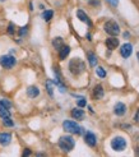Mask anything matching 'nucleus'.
<instances>
[{
    "instance_id": "obj_1",
    "label": "nucleus",
    "mask_w": 139,
    "mask_h": 157,
    "mask_svg": "<svg viewBox=\"0 0 139 157\" xmlns=\"http://www.w3.org/2000/svg\"><path fill=\"white\" fill-rule=\"evenodd\" d=\"M69 70H70L72 74L79 75L86 70V64H84V61L82 59L74 58V59H72L70 61H69Z\"/></svg>"
},
{
    "instance_id": "obj_2",
    "label": "nucleus",
    "mask_w": 139,
    "mask_h": 157,
    "mask_svg": "<svg viewBox=\"0 0 139 157\" xmlns=\"http://www.w3.org/2000/svg\"><path fill=\"white\" fill-rule=\"evenodd\" d=\"M58 144L60 147V150H63L64 152H70L75 146V140L70 136H63V137H60Z\"/></svg>"
},
{
    "instance_id": "obj_3",
    "label": "nucleus",
    "mask_w": 139,
    "mask_h": 157,
    "mask_svg": "<svg viewBox=\"0 0 139 157\" xmlns=\"http://www.w3.org/2000/svg\"><path fill=\"white\" fill-rule=\"evenodd\" d=\"M63 128L65 132L72 133V134H83V132H84L82 127H79L75 121H72V120H65L63 123Z\"/></svg>"
},
{
    "instance_id": "obj_4",
    "label": "nucleus",
    "mask_w": 139,
    "mask_h": 157,
    "mask_svg": "<svg viewBox=\"0 0 139 157\" xmlns=\"http://www.w3.org/2000/svg\"><path fill=\"white\" fill-rule=\"evenodd\" d=\"M105 32L110 36H118L120 33V27L115 21H109L105 23Z\"/></svg>"
},
{
    "instance_id": "obj_5",
    "label": "nucleus",
    "mask_w": 139,
    "mask_h": 157,
    "mask_svg": "<svg viewBox=\"0 0 139 157\" xmlns=\"http://www.w3.org/2000/svg\"><path fill=\"white\" fill-rule=\"evenodd\" d=\"M111 147L114 151L120 152V151H124L125 147H126V140L124 137H115L111 140Z\"/></svg>"
},
{
    "instance_id": "obj_6",
    "label": "nucleus",
    "mask_w": 139,
    "mask_h": 157,
    "mask_svg": "<svg viewBox=\"0 0 139 157\" xmlns=\"http://www.w3.org/2000/svg\"><path fill=\"white\" fill-rule=\"evenodd\" d=\"M15 64H17V60H15V58L12 56V55H3V56L0 58V65L5 69H12Z\"/></svg>"
},
{
    "instance_id": "obj_7",
    "label": "nucleus",
    "mask_w": 139,
    "mask_h": 157,
    "mask_svg": "<svg viewBox=\"0 0 139 157\" xmlns=\"http://www.w3.org/2000/svg\"><path fill=\"white\" fill-rule=\"evenodd\" d=\"M133 52V45L132 44H124L120 48V54L124 59H128Z\"/></svg>"
},
{
    "instance_id": "obj_8",
    "label": "nucleus",
    "mask_w": 139,
    "mask_h": 157,
    "mask_svg": "<svg viewBox=\"0 0 139 157\" xmlns=\"http://www.w3.org/2000/svg\"><path fill=\"white\" fill-rule=\"evenodd\" d=\"M84 142H86L89 147H95L97 144V138L92 132H87L86 136H84Z\"/></svg>"
},
{
    "instance_id": "obj_9",
    "label": "nucleus",
    "mask_w": 139,
    "mask_h": 157,
    "mask_svg": "<svg viewBox=\"0 0 139 157\" xmlns=\"http://www.w3.org/2000/svg\"><path fill=\"white\" fill-rule=\"evenodd\" d=\"M103 95H105V92H103V88L101 84H97L93 88V91H92V96H93L95 100H101L103 97Z\"/></svg>"
},
{
    "instance_id": "obj_10",
    "label": "nucleus",
    "mask_w": 139,
    "mask_h": 157,
    "mask_svg": "<svg viewBox=\"0 0 139 157\" xmlns=\"http://www.w3.org/2000/svg\"><path fill=\"white\" fill-rule=\"evenodd\" d=\"M77 17H78L79 21H82V22H84V23H87L89 27H92V22H91V19L88 18V15L86 14V12H84V10H82V9H78V10H77Z\"/></svg>"
},
{
    "instance_id": "obj_11",
    "label": "nucleus",
    "mask_w": 139,
    "mask_h": 157,
    "mask_svg": "<svg viewBox=\"0 0 139 157\" xmlns=\"http://www.w3.org/2000/svg\"><path fill=\"white\" fill-rule=\"evenodd\" d=\"M125 111H126V106H125V104H122V102H118L114 107V113L116 114L118 116H122L125 114Z\"/></svg>"
},
{
    "instance_id": "obj_12",
    "label": "nucleus",
    "mask_w": 139,
    "mask_h": 157,
    "mask_svg": "<svg viewBox=\"0 0 139 157\" xmlns=\"http://www.w3.org/2000/svg\"><path fill=\"white\" fill-rule=\"evenodd\" d=\"M106 46L109 48L110 50H115L119 46V40L115 36H112V37H110V38H107L106 40Z\"/></svg>"
},
{
    "instance_id": "obj_13",
    "label": "nucleus",
    "mask_w": 139,
    "mask_h": 157,
    "mask_svg": "<svg viewBox=\"0 0 139 157\" xmlns=\"http://www.w3.org/2000/svg\"><path fill=\"white\" fill-rule=\"evenodd\" d=\"M69 52H70V48H69L68 45H63V46L60 48V50H59V59H60V60L66 59V56L69 55Z\"/></svg>"
},
{
    "instance_id": "obj_14",
    "label": "nucleus",
    "mask_w": 139,
    "mask_h": 157,
    "mask_svg": "<svg viewBox=\"0 0 139 157\" xmlns=\"http://www.w3.org/2000/svg\"><path fill=\"white\" fill-rule=\"evenodd\" d=\"M12 142V134L9 133H2L0 134V144L2 146H8Z\"/></svg>"
},
{
    "instance_id": "obj_15",
    "label": "nucleus",
    "mask_w": 139,
    "mask_h": 157,
    "mask_svg": "<svg viewBox=\"0 0 139 157\" xmlns=\"http://www.w3.org/2000/svg\"><path fill=\"white\" fill-rule=\"evenodd\" d=\"M38 95H40V90H38L36 86H31V87L27 88V96L31 98H36Z\"/></svg>"
},
{
    "instance_id": "obj_16",
    "label": "nucleus",
    "mask_w": 139,
    "mask_h": 157,
    "mask_svg": "<svg viewBox=\"0 0 139 157\" xmlns=\"http://www.w3.org/2000/svg\"><path fill=\"white\" fill-rule=\"evenodd\" d=\"M70 114L73 116V119H77V120H82L84 117V111L82 109H73Z\"/></svg>"
},
{
    "instance_id": "obj_17",
    "label": "nucleus",
    "mask_w": 139,
    "mask_h": 157,
    "mask_svg": "<svg viewBox=\"0 0 139 157\" xmlns=\"http://www.w3.org/2000/svg\"><path fill=\"white\" fill-rule=\"evenodd\" d=\"M63 45H64V41H63V38H61V37H56V38H54V40H52L54 49L58 50V51L60 50V48H61Z\"/></svg>"
},
{
    "instance_id": "obj_18",
    "label": "nucleus",
    "mask_w": 139,
    "mask_h": 157,
    "mask_svg": "<svg viewBox=\"0 0 139 157\" xmlns=\"http://www.w3.org/2000/svg\"><path fill=\"white\" fill-rule=\"evenodd\" d=\"M88 61L91 67H96L97 65V56L93 52H88Z\"/></svg>"
},
{
    "instance_id": "obj_19",
    "label": "nucleus",
    "mask_w": 139,
    "mask_h": 157,
    "mask_svg": "<svg viewBox=\"0 0 139 157\" xmlns=\"http://www.w3.org/2000/svg\"><path fill=\"white\" fill-rule=\"evenodd\" d=\"M0 117H2V119H8V117H10L9 110L4 109V107H0Z\"/></svg>"
},
{
    "instance_id": "obj_20",
    "label": "nucleus",
    "mask_w": 139,
    "mask_h": 157,
    "mask_svg": "<svg viewBox=\"0 0 139 157\" xmlns=\"http://www.w3.org/2000/svg\"><path fill=\"white\" fill-rule=\"evenodd\" d=\"M52 17H54V12H52V10H45V12L42 13V18H43V21H46V22H49Z\"/></svg>"
},
{
    "instance_id": "obj_21",
    "label": "nucleus",
    "mask_w": 139,
    "mask_h": 157,
    "mask_svg": "<svg viewBox=\"0 0 139 157\" xmlns=\"http://www.w3.org/2000/svg\"><path fill=\"white\" fill-rule=\"evenodd\" d=\"M96 74H97L100 78H105V77H106V72H105V69H103L102 67H97Z\"/></svg>"
},
{
    "instance_id": "obj_22",
    "label": "nucleus",
    "mask_w": 139,
    "mask_h": 157,
    "mask_svg": "<svg viewBox=\"0 0 139 157\" xmlns=\"http://www.w3.org/2000/svg\"><path fill=\"white\" fill-rule=\"evenodd\" d=\"M0 107H4V109L9 110V109L12 107V104H10L8 100H0Z\"/></svg>"
},
{
    "instance_id": "obj_23",
    "label": "nucleus",
    "mask_w": 139,
    "mask_h": 157,
    "mask_svg": "<svg viewBox=\"0 0 139 157\" xmlns=\"http://www.w3.org/2000/svg\"><path fill=\"white\" fill-rule=\"evenodd\" d=\"M46 87H47V92L49 95L52 97L54 96V88H52V81H47L46 82Z\"/></svg>"
},
{
    "instance_id": "obj_24",
    "label": "nucleus",
    "mask_w": 139,
    "mask_h": 157,
    "mask_svg": "<svg viewBox=\"0 0 139 157\" xmlns=\"http://www.w3.org/2000/svg\"><path fill=\"white\" fill-rule=\"evenodd\" d=\"M3 123H4V125H6V127H13L14 125V123H13V120L10 119V117H8V119H3Z\"/></svg>"
},
{
    "instance_id": "obj_25",
    "label": "nucleus",
    "mask_w": 139,
    "mask_h": 157,
    "mask_svg": "<svg viewBox=\"0 0 139 157\" xmlns=\"http://www.w3.org/2000/svg\"><path fill=\"white\" fill-rule=\"evenodd\" d=\"M86 105H87L86 98H84V97H79V100H78V106H79V107H84Z\"/></svg>"
},
{
    "instance_id": "obj_26",
    "label": "nucleus",
    "mask_w": 139,
    "mask_h": 157,
    "mask_svg": "<svg viewBox=\"0 0 139 157\" xmlns=\"http://www.w3.org/2000/svg\"><path fill=\"white\" fill-rule=\"evenodd\" d=\"M109 4H111L112 6H118V4H119V0H106Z\"/></svg>"
},
{
    "instance_id": "obj_27",
    "label": "nucleus",
    "mask_w": 139,
    "mask_h": 157,
    "mask_svg": "<svg viewBox=\"0 0 139 157\" xmlns=\"http://www.w3.org/2000/svg\"><path fill=\"white\" fill-rule=\"evenodd\" d=\"M26 33H27V27H22V28H21V31H19V36H21V37H23Z\"/></svg>"
},
{
    "instance_id": "obj_28",
    "label": "nucleus",
    "mask_w": 139,
    "mask_h": 157,
    "mask_svg": "<svg viewBox=\"0 0 139 157\" xmlns=\"http://www.w3.org/2000/svg\"><path fill=\"white\" fill-rule=\"evenodd\" d=\"M8 33H9V35H13L14 33V25H13V23H10V25H9V28H8Z\"/></svg>"
},
{
    "instance_id": "obj_29",
    "label": "nucleus",
    "mask_w": 139,
    "mask_h": 157,
    "mask_svg": "<svg viewBox=\"0 0 139 157\" xmlns=\"http://www.w3.org/2000/svg\"><path fill=\"white\" fill-rule=\"evenodd\" d=\"M89 4L91 5H100V0H91Z\"/></svg>"
},
{
    "instance_id": "obj_30",
    "label": "nucleus",
    "mask_w": 139,
    "mask_h": 157,
    "mask_svg": "<svg viewBox=\"0 0 139 157\" xmlns=\"http://www.w3.org/2000/svg\"><path fill=\"white\" fill-rule=\"evenodd\" d=\"M134 120H135L137 123H139V109H138V111H137L135 115H134Z\"/></svg>"
},
{
    "instance_id": "obj_31",
    "label": "nucleus",
    "mask_w": 139,
    "mask_h": 157,
    "mask_svg": "<svg viewBox=\"0 0 139 157\" xmlns=\"http://www.w3.org/2000/svg\"><path fill=\"white\" fill-rule=\"evenodd\" d=\"M31 155V151L29 150H26L24 152H23V156H29Z\"/></svg>"
},
{
    "instance_id": "obj_32",
    "label": "nucleus",
    "mask_w": 139,
    "mask_h": 157,
    "mask_svg": "<svg viewBox=\"0 0 139 157\" xmlns=\"http://www.w3.org/2000/svg\"><path fill=\"white\" fill-rule=\"evenodd\" d=\"M129 36H130V33H129V32H124V38H128Z\"/></svg>"
},
{
    "instance_id": "obj_33",
    "label": "nucleus",
    "mask_w": 139,
    "mask_h": 157,
    "mask_svg": "<svg viewBox=\"0 0 139 157\" xmlns=\"http://www.w3.org/2000/svg\"><path fill=\"white\" fill-rule=\"evenodd\" d=\"M87 38H88V40H89V41H91V40H92V37H91V35H89V33H88V35H87Z\"/></svg>"
},
{
    "instance_id": "obj_34",
    "label": "nucleus",
    "mask_w": 139,
    "mask_h": 157,
    "mask_svg": "<svg viewBox=\"0 0 139 157\" xmlns=\"http://www.w3.org/2000/svg\"><path fill=\"white\" fill-rule=\"evenodd\" d=\"M137 56H138V58H139V52H138V54H137Z\"/></svg>"
},
{
    "instance_id": "obj_35",
    "label": "nucleus",
    "mask_w": 139,
    "mask_h": 157,
    "mask_svg": "<svg viewBox=\"0 0 139 157\" xmlns=\"http://www.w3.org/2000/svg\"><path fill=\"white\" fill-rule=\"evenodd\" d=\"M0 2H5V0H0Z\"/></svg>"
}]
</instances>
